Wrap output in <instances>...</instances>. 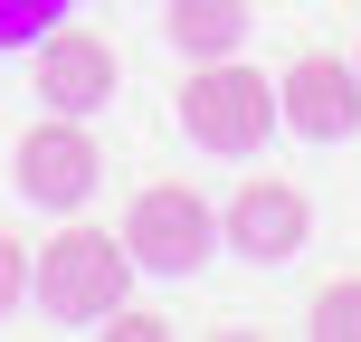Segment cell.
Segmentation results:
<instances>
[{"label": "cell", "instance_id": "cell-7", "mask_svg": "<svg viewBox=\"0 0 361 342\" xmlns=\"http://www.w3.org/2000/svg\"><path fill=\"white\" fill-rule=\"evenodd\" d=\"M38 95H48V114H95L114 86H124V57H114L105 29H86V19H57L48 38H38Z\"/></svg>", "mask_w": 361, "mask_h": 342}, {"label": "cell", "instance_id": "cell-9", "mask_svg": "<svg viewBox=\"0 0 361 342\" xmlns=\"http://www.w3.org/2000/svg\"><path fill=\"white\" fill-rule=\"evenodd\" d=\"M57 19H76V0H0V48H38Z\"/></svg>", "mask_w": 361, "mask_h": 342}, {"label": "cell", "instance_id": "cell-6", "mask_svg": "<svg viewBox=\"0 0 361 342\" xmlns=\"http://www.w3.org/2000/svg\"><path fill=\"white\" fill-rule=\"evenodd\" d=\"M219 238H228L247 267H286V257L314 238V200L295 190V181H276V171H247L238 200L219 209Z\"/></svg>", "mask_w": 361, "mask_h": 342}, {"label": "cell", "instance_id": "cell-1", "mask_svg": "<svg viewBox=\"0 0 361 342\" xmlns=\"http://www.w3.org/2000/svg\"><path fill=\"white\" fill-rule=\"evenodd\" d=\"M276 124H286V114H276V76H257L247 57H200V67L180 76V133H190L200 152L247 162V152H267Z\"/></svg>", "mask_w": 361, "mask_h": 342}, {"label": "cell", "instance_id": "cell-8", "mask_svg": "<svg viewBox=\"0 0 361 342\" xmlns=\"http://www.w3.org/2000/svg\"><path fill=\"white\" fill-rule=\"evenodd\" d=\"M162 29H171V48L190 57H238V38H247V0H171L162 10Z\"/></svg>", "mask_w": 361, "mask_h": 342}, {"label": "cell", "instance_id": "cell-12", "mask_svg": "<svg viewBox=\"0 0 361 342\" xmlns=\"http://www.w3.org/2000/svg\"><path fill=\"white\" fill-rule=\"evenodd\" d=\"M19 295H29V248H19V238L0 228V314H10Z\"/></svg>", "mask_w": 361, "mask_h": 342}, {"label": "cell", "instance_id": "cell-13", "mask_svg": "<svg viewBox=\"0 0 361 342\" xmlns=\"http://www.w3.org/2000/svg\"><path fill=\"white\" fill-rule=\"evenodd\" d=\"M352 67H361V57H352Z\"/></svg>", "mask_w": 361, "mask_h": 342}, {"label": "cell", "instance_id": "cell-3", "mask_svg": "<svg viewBox=\"0 0 361 342\" xmlns=\"http://www.w3.org/2000/svg\"><path fill=\"white\" fill-rule=\"evenodd\" d=\"M124 248L143 276H200L219 248V209L190 190V181H152V190H133L124 209Z\"/></svg>", "mask_w": 361, "mask_h": 342}, {"label": "cell", "instance_id": "cell-4", "mask_svg": "<svg viewBox=\"0 0 361 342\" xmlns=\"http://www.w3.org/2000/svg\"><path fill=\"white\" fill-rule=\"evenodd\" d=\"M10 162H19L10 181H19V200H29V209H86L95 181H105V152H95L86 114H48V124H29Z\"/></svg>", "mask_w": 361, "mask_h": 342}, {"label": "cell", "instance_id": "cell-2", "mask_svg": "<svg viewBox=\"0 0 361 342\" xmlns=\"http://www.w3.org/2000/svg\"><path fill=\"white\" fill-rule=\"evenodd\" d=\"M124 286H133V248H124V228H86V219H67V228L38 248V267H29V295L57 314V324H105L114 305H124Z\"/></svg>", "mask_w": 361, "mask_h": 342}, {"label": "cell", "instance_id": "cell-5", "mask_svg": "<svg viewBox=\"0 0 361 342\" xmlns=\"http://www.w3.org/2000/svg\"><path fill=\"white\" fill-rule=\"evenodd\" d=\"M276 114H286V133H305V143H352L361 133V67L333 57V48H305L276 76Z\"/></svg>", "mask_w": 361, "mask_h": 342}, {"label": "cell", "instance_id": "cell-11", "mask_svg": "<svg viewBox=\"0 0 361 342\" xmlns=\"http://www.w3.org/2000/svg\"><path fill=\"white\" fill-rule=\"evenodd\" d=\"M105 342H171V324H162L152 305H114V314H105Z\"/></svg>", "mask_w": 361, "mask_h": 342}, {"label": "cell", "instance_id": "cell-10", "mask_svg": "<svg viewBox=\"0 0 361 342\" xmlns=\"http://www.w3.org/2000/svg\"><path fill=\"white\" fill-rule=\"evenodd\" d=\"M314 333L324 342H361V276H343V286L314 295Z\"/></svg>", "mask_w": 361, "mask_h": 342}]
</instances>
